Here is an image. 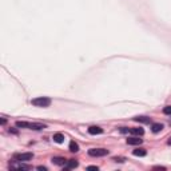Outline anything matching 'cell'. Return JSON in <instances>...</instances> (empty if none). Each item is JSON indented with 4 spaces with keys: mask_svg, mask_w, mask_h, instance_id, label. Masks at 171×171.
Here are the masks:
<instances>
[{
    "mask_svg": "<svg viewBox=\"0 0 171 171\" xmlns=\"http://www.w3.org/2000/svg\"><path fill=\"white\" fill-rule=\"evenodd\" d=\"M16 127H20V128H31V130H43L46 128L44 124H40V123H29V122H20L18 120L16 122Z\"/></svg>",
    "mask_w": 171,
    "mask_h": 171,
    "instance_id": "1",
    "label": "cell"
},
{
    "mask_svg": "<svg viewBox=\"0 0 171 171\" xmlns=\"http://www.w3.org/2000/svg\"><path fill=\"white\" fill-rule=\"evenodd\" d=\"M31 103L35 107H48L51 104V99L47 98V96H39V98L32 99Z\"/></svg>",
    "mask_w": 171,
    "mask_h": 171,
    "instance_id": "2",
    "label": "cell"
},
{
    "mask_svg": "<svg viewBox=\"0 0 171 171\" xmlns=\"http://www.w3.org/2000/svg\"><path fill=\"white\" fill-rule=\"evenodd\" d=\"M15 160L16 162H27V160H31L34 158V154L32 152H21V154H15Z\"/></svg>",
    "mask_w": 171,
    "mask_h": 171,
    "instance_id": "3",
    "label": "cell"
},
{
    "mask_svg": "<svg viewBox=\"0 0 171 171\" xmlns=\"http://www.w3.org/2000/svg\"><path fill=\"white\" fill-rule=\"evenodd\" d=\"M108 154V150H106V148H91V150H88V155L90 157H106Z\"/></svg>",
    "mask_w": 171,
    "mask_h": 171,
    "instance_id": "4",
    "label": "cell"
},
{
    "mask_svg": "<svg viewBox=\"0 0 171 171\" xmlns=\"http://www.w3.org/2000/svg\"><path fill=\"white\" fill-rule=\"evenodd\" d=\"M78 166H79L78 160L70 159V160H67V163H66V166H64V168H66V170H71V168H76Z\"/></svg>",
    "mask_w": 171,
    "mask_h": 171,
    "instance_id": "5",
    "label": "cell"
},
{
    "mask_svg": "<svg viewBox=\"0 0 171 171\" xmlns=\"http://www.w3.org/2000/svg\"><path fill=\"white\" fill-rule=\"evenodd\" d=\"M51 162H52L54 165H58V166H66L67 160L62 157H54L52 159H51Z\"/></svg>",
    "mask_w": 171,
    "mask_h": 171,
    "instance_id": "6",
    "label": "cell"
},
{
    "mask_svg": "<svg viewBox=\"0 0 171 171\" xmlns=\"http://www.w3.org/2000/svg\"><path fill=\"white\" fill-rule=\"evenodd\" d=\"M88 132H90L91 135H99V134L103 132V128L98 127V126H91V127L88 128Z\"/></svg>",
    "mask_w": 171,
    "mask_h": 171,
    "instance_id": "7",
    "label": "cell"
},
{
    "mask_svg": "<svg viewBox=\"0 0 171 171\" xmlns=\"http://www.w3.org/2000/svg\"><path fill=\"white\" fill-rule=\"evenodd\" d=\"M12 168H21V170H31V166L28 165H24V163H12L11 165Z\"/></svg>",
    "mask_w": 171,
    "mask_h": 171,
    "instance_id": "8",
    "label": "cell"
},
{
    "mask_svg": "<svg viewBox=\"0 0 171 171\" xmlns=\"http://www.w3.org/2000/svg\"><path fill=\"white\" fill-rule=\"evenodd\" d=\"M143 140L139 139V138H128L127 139V145H132V146H138V145H142Z\"/></svg>",
    "mask_w": 171,
    "mask_h": 171,
    "instance_id": "9",
    "label": "cell"
},
{
    "mask_svg": "<svg viewBox=\"0 0 171 171\" xmlns=\"http://www.w3.org/2000/svg\"><path fill=\"white\" fill-rule=\"evenodd\" d=\"M132 154L135 155V157H146L147 151H146L145 148H135V150L132 151Z\"/></svg>",
    "mask_w": 171,
    "mask_h": 171,
    "instance_id": "10",
    "label": "cell"
},
{
    "mask_svg": "<svg viewBox=\"0 0 171 171\" xmlns=\"http://www.w3.org/2000/svg\"><path fill=\"white\" fill-rule=\"evenodd\" d=\"M130 132L132 134V135H143L145 134V130L143 128H140V127H134V128H130Z\"/></svg>",
    "mask_w": 171,
    "mask_h": 171,
    "instance_id": "11",
    "label": "cell"
},
{
    "mask_svg": "<svg viewBox=\"0 0 171 171\" xmlns=\"http://www.w3.org/2000/svg\"><path fill=\"white\" fill-rule=\"evenodd\" d=\"M134 120L135 122H139V123H150L151 119L147 118V116H136V118H134Z\"/></svg>",
    "mask_w": 171,
    "mask_h": 171,
    "instance_id": "12",
    "label": "cell"
},
{
    "mask_svg": "<svg viewBox=\"0 0 171 171\" xmlns=\"http://www.w3.org/2000/svg\"><path fill=\"white\" fill-rule=\"evenodd\" d=\"M151 130H152V132H159V131L163 130V124H160V123H154L152 127H151Z\"/></svg>",
    "mask_w": 171,
    "mask_h": 171,
    "instance_id": "13",
    "label": "cell"
},
{
    "mask_svg": "<svg viewBox=\"0 0 171 171\" xmlns=\"http://www.w3.org/2000/svg\"><path fill=\"white\" fill-rule=\"evenodd\" d=\"M70 151H71V152H78V151H79L78 143L74 142V140H71V142H70Z\"/></svg>",
    "mask_w": 171,
    "mask_h": 171,
    "instance_id": "14",
    "label": "cell"
},
{
    "mask_svg": "<svg viewBox=\"0 0 171 171\" xmlns=\"http://www.w3.org/2000/svg\"><path fill=\"white\" fill-rule=\"evenodd\" d=\"M54 142H56V143H62L64 140V136L62 135V134H54Z\"/></svg>",
    "mask_w": 171,
    "mask_h": 171,
    "instance_id": "15",
    "label": "cell"
},
{
    "mask_svg": "<svg viewBox=\"0 0 171 171\" xmlns=\"http://www.w3.org/2000/svg\"><path fill=\"white\" fill-rule=\"evenodd\" d=\"M163 112H165L166 115H171V106H167V107L163 108Z\"/></svg>",
    "mask_w": 171,
    "mask_h": 171,
    "instance_id": "16",
    "label": "cell"
},
{
    "mask_svg": "<svg viewBox=\"0 0 171 171\" xmlns=\"http://www.w3.org/2000/svg\"><path fill=\"white\" fill-rule=\"evenodd\" d=\"M112 160H114V162H119V163H123V162H124V158H122V157H115V158H112Z\"/></svg>",
    "mask_w": 171,
    "mask_h": 171,
    "instance_id": "17",
    "label": "cell"
},
{
    "mask_svg": "<svg viewBox=\"0 0 171 171\" xmlns=\"http://www.w3.org/2000/svg\"><path fill=\"white\" fill-rule=\"evenodd\" d=\"M88 170H98V167H96V166H88Z\"/></svg>",
    "mask_w": 171,
    "mask_h": 171,
    "instance_id": "18",
    "label": "cell"
},
{
    "mask_svg": "<svg viewBox=\"0 0 171 171\" xmlns=\"http://www.w3.org/2000/svg\"><path fill=\"white\" fill-rule=\"evenodd\" d=\"M38 170H41V171H47V167H43V166H39Z\"/></svg>",
    "mask_w": 171,
    "mask_h": 171,
    "instance_id": "19",
    "label": "cell"
},
{
    "mask_svg": "<svg viewBox=\"0 0 171 171\" xmlns=\"http://www.w3.org/2000/svg\"><path fill=\"white\" fill-rule=\"evenodd\" d=\"M154 170H166L165 167H154Z\"/></svg>",
    "mask_w": 171,
    "mask_h": 171,
    "instance_id": "20",
    "label": "cell"
},
{
    "mask_svg": "<svg viewBox=\"0 0 171 171\" xmlns=\"http://www.w3.org/2000/svg\"><path fill=\"white\" fill-rule=\"evenodd\" d=\"M167 143H168V145L171 146V138H170V139H168V142H167Z\"/></svg>",
    "mask_w": 171,
    "mask_h": 171,
    "instance_id": "21",
    "label": "cell"
}]
</instances>
